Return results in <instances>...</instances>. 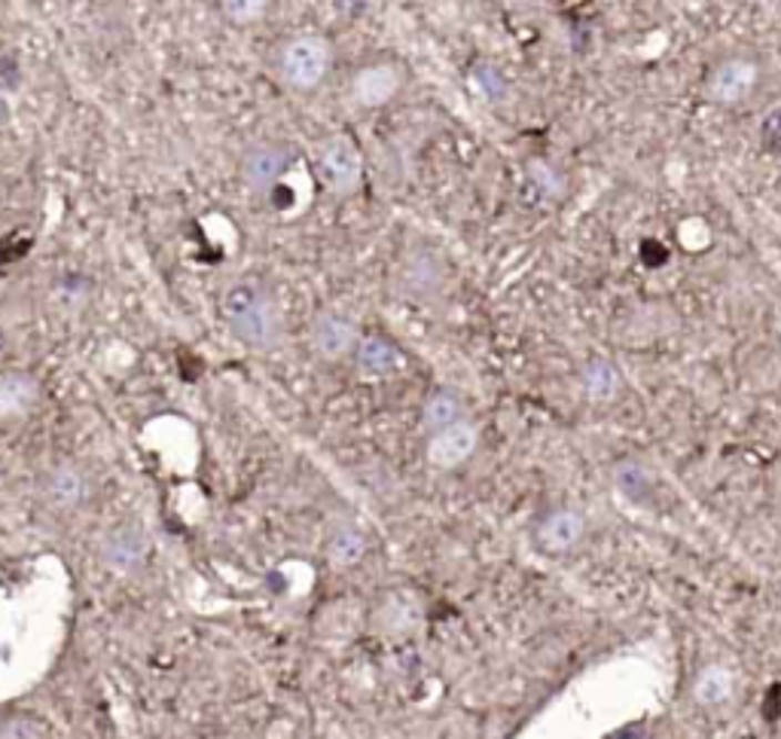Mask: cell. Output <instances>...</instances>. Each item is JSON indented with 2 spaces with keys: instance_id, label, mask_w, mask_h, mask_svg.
<instances>
[{
  "instance_id": "cell-1",
  "label": "cell",
  "mask_w": 781,
  "mask_h": 739,
  "mask_svg": "<svg viewBox=\"0 0 781 739\" xmlns=\"http://www.w3.org/2000/svg\"><path fill=\"white\" fill-rule=\"evenodd\" d=\"M223 318L232 336L251 348H272L281 340V312L260 284H232L223 296Z\"/></svg>"
},
{
  "instance_id": "cell-2",
  "label": "cell",
  "mask_w": 781,
  "mask_h": 739,
  "mask_svg": "<svg viewBox=\"0 0 781 739\" xmlns=\"http://www.w3.org/2000/svg\"><path fill=\"white\" fill-rule=\"evenodd\" d=\"M153 541L146 535L144 526L138 523H116L113 529L104 532V538L98 541V559L116 578H132L150 563Z\"/></svg>"
},
{
  "instance_id": "cell-3",
  "label": "cell",
  "mask_w": 781,
  "mask_h": 739,
  "mask_svg": "<svg viewBox=\"0 0 781 739\" xmlns=\"http://www.w3.org/2000/svg\"><path fill=\"white\" fill-rule=\"evenodd\" d=\"M329 64H333V50L324 38L305 34V38L291 40L281 52V77L284 83L300 92H308L324 83Z\"/></svg>"
},
{
  "instance_id": "cell-4",
  "label": "cell",
  "mask_w": 781,
  "mask_h": 739,
  "mask_svg": "<svg viewBox=\"0 0 781 739\" xmlns=\"http://www.w3.org/2000/svg\"><path fill=\"white\" fill-rule=\"evenodd\" d=\"M361 174H364V160L348 138H333L317 153V178L336 196L354 193L361 186Z\"/></svg>"
},
{
  "instance_id": "cell-5",
  "label": "cell",
  "mask_w": 781,
  "mask_h": 739,
  "mask_svg": "<svg viewBox=\"0 0 781 739\" xmlns=\"http://www.w3.org/2000/svg\"><path fill=\"white\" fill-rule=\"evenodd\" d=\"M92 493V477L85 474L83 465L77 462H59L47 470V477L40 483V495L52 510L59 514H73L89 502Z\"/></svg>"
},
{
  "instance_id": "cell-6",
  "label": "cell",
  "mask_w": 781,
  "mask_h": 739,
  "mask_svg": "<svg viewBox=\"0 0 781 739\" xmlns=\"http://www.w3.org/2000/svg\"><path fill=\"white\" fill-rule=\"evenodd\" d=\"M586 517L574 507H552L535 523V544L544 554H568L584 541Z\"/></svg>"
},
{
  "instance_id": "cell-7",
  "label": "cell",
  "mask_w": 781,
  "mask_h": 739,
  "mask_svg": "<svg viewBox=\"0 0 781 739\" xmlns=\"http://www.w3.org/2000/svg\"><path fill=\"white\" fill-rule=\"evenodd\" d=\"M757 80H760V68L751 59H727L720 62L711 77H708V95L718 101V104H739L751 92H754Z\"/></svg>"
},
{
  "instance_id": "cell-8",
  "label": "cell",
  "mask_w": 781,
  "mask_h": 739,
  "mask_svg": "<svg viewBox=\"0 0 781 739\" xmlns=\"http://www.w3.org/2000/svg\"><path fill=\"white\" fill-rule=\"evenodd\" d=\"M479 444V428L474 422H458L446 432L430 434V444H427V462L437 465V468H458L467 458L476 453Z\"/></svg>"
},
{
  "instance_id": "cell-9",
  "label": "cell",
  "mask_w": 781,
  "mask_h": 739,
  "mask_svg": "<svg viewBox=\"0 0 781 739\" xmlns=\"http://www.w3.org/2000/svg\"><path fill=\"white\" fill-rule=\"evenodd\" d=\"M357 327L352 318H345L339 312H321L312 324V345L324 361H342L354 352L357 345Z\"/></svg>"
},
{
  "instance_id": "cell-10",
  "label": "cell",
  "mask_w": 781,
  "mask_h": 739,
  "mask_svg": "<svg viewBox=\"0 0 781 739\" xmlns=\"http://www.w3.org/2000/svg\"><path fill=\"white\" fill-rule=\"evenodd\" d=\"M291 150L284 148V144L266 141V144H256V148H251L244 153L242 174L244 181L254 186V190H272V186L284 178V172L291 169Z\"/></svg>"
},
{
  "instance_id": "cell-11",
  "label": "cell",
  "mask_w": 781,
  "mask_h": 739,
  "mask_svg": "<svg viewBox=\"0 0 781 739\" xmlns=\"http://www.w3.org/2000/svg\"><path fill=\"white\" fill-rule=\"evenodd\" d=\"M354 364L369 379H388L406 367V357L397 345L382 333H366L354 345Z\"/></svg>"
},
{
  "instance_id": "cell-12",
  "label": "cell",
  "mask_w": 781,
  "mask_h": 739,
  "mask_svg": "<svg viewBox=\"0 0 781 739\" xmlns=\"http://www.w3.org/2000/svg\"><path fill=\"white\" fill-rule=\"evenodd\" d=\"M400 68L388 62L366 64L352 80L354 99H357V104H364V108H382V104H388V101L400 92Z\"/></svg>"
},
{
  "instance_id": "cell-13",
  "label": "cell",
  "mask_w": 781,
  "mask_h": 739,
  "mask_svg": "<svg viewBox=\"0 0 781 739\" xmlns=\"http://www.w3.org/2000/svg\"><path fill=\"white\" fill-rule=\"evenodd\" d=\"M40 404V383L24 370L0 373V422H16L31 416Z\"/></svg>"
},
{
  "instance_id": "cell-14",
  "label": "cell",
  "mask_w": 781,
  "mask_h": 739,
  "mask_svg": "<svg viewBox=\"0 0 781 739\" xmlns=\"http://www.w3.org/2000/svg\"><path fill=\"white\" fill-rule=\"evenodd\" d=\"M366 550H369L366 535L357 529V526H352V523H336V526L329 529L327 559L333 563V566H339V568L361 566Z\"/></svg>"
},
{
  "instance_id": "cell-15",
  "label": "cell",
  "mask_w": 781,
  "mask_h": 739,
  "mask_svg": "<svg viewBox=\"0 0 781 739\" xmlns=\"http://www.w3.org/2000/svg\"><path fill=\"white\" fill-rule=\"evenodd\" d=\"M580 383H584L586 397L596 404H608L622 392L620 370L613 367L608 357H592L580 373Z\"/></svg>"
},
{
  "instance_id": "cell-16",
  "label": "cell",
  "mask_w": 781,
  "mask_h": 739,
  "mask_svg": "<svg viewBox=\"0 0 781 739\" xmlns=\"http://www.w3.org/2000/svg\"><path fill=\"white\" fill-rule=\"evenodd\" d=\"M467 419V409H464V401L452 392H437L425 401V409H422V425L425 432L437 434L446 432L452 425Z\"/></svg>"
},
{
  "instance_id": "cell-17",
  "label": "cell",
  "mask_w": 781,
  "mask_h": 739,
  "mask_svg": "<svg viewBox=\"0 0 781 739\" xmlns=\"http://www.w3.org/2000/svg\"><path fill=\"white\" fill-rule=\"evenodd\" d=\"M732 694V672L727 666L708 664L699 669V676L693 681V700L699 706H720L730 700Z\"/></svg>"
},
{
  "instance_id": "cell-18",
  "label": "cell",
  "mask_w": 781,
  "mask_h": 739,
  "mask_svg": "<svg viewBox=\"0 0 781 739\" xmlns=\"http://www.w3.org/2000/svg\"><path fill=\"white\" fill-rule=\"evenodd\" d=\"M49 725L28 712H12L0 718V739H49Z\"/></svg>"
},
{
  "instance_id": "cell-19",
  "label": "cell",
  "mask_w": 781,
  "mask_h": 739,
  "mask_svg": "<svg viewBox=\"0 0 781 739\" xmlns=\"http://www.w3.org/2000/svg\"><path fill=\"white\" fill-rule=\"evenodd\" d=\"M268 0H223V13L230 16L235 26H251L260 22L266 13Z\"/></svg>"
},
{
  "instance_id": "cell-20",
  "label": "cell",
  "mask_w": 781,
  "mask_h": 739,
  "mask_svg": "<svg viewBox=\"0 0 781 739\" xmlns=\"http://www.w3.org/2000/svg\"><path fill=\"white\" fill-rule=\"evenodd\" d=\"M617 483H620L622 493L629 495H641L650 486V474H647L641 465H635V462H626V465H620L617 468Z\"/></svg>"
},
{
  "instance_id": "cell-21",
  "label": "cell",
  "mask_w": 781,
  "mask_h": 739,
  "mask_svg": "<svg viewBox=\"0 0 781 739\" xmlns=\"http://www.w3.org/2000/svg\"><path fill=\"white\" fill-rule=\"evenodd\" d=\"M7 120V104H3V99H0V123Z\"/></svg>"
}]
</instances>
